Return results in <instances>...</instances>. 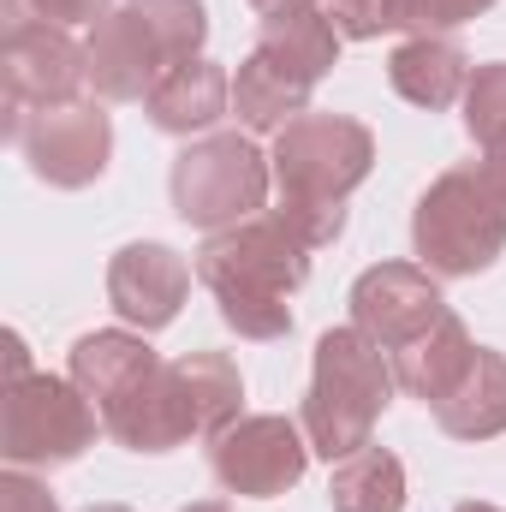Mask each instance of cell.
Returning a JSON list of instances; mask_svg holds the SVG:
<instances>
[{
    "mask_svg": "<svg viewBox=\"0 0 506 512\" xmlns=\"http://www.w3.org/2000/svg\"><path fill=\"white\" fill-rule=\"evenodd\" d=\"M185 512H227L221 501H203V507H185Z\"/></svg>",
    "mask_w": 506,
    "mask_h": 512,
    "instance_id": "4dcf8cb0",
    "label": "cell"
},
{
    "mask_svg": "<svg viewBox=\"0 0 506 512\" xmlns=\"http://www.w3.org/2000/svg\"><path fill=\"white\" fill-rule=\"evenodd\" d=\"M268 185H274V167L245 131H209L185 143L173 161V209L185 227H203V233H227L251 221L268 203Z\"/></svg>",
    "mask_w": 506,
    "mask_h": 512,
    "instance_id": "5b68a950",
    "label": "cell"
},
{
    "mask_svg": "<svg viewBox=\"0 0 506 512\" xmlns=\"http://www.w3.org/2000/svg\"><path fill=\"white\" fill-rule=\"evenodd\" d=\"M203 36H209L203 0H120L84 42L90 84L102 102H143L167 66L197 60Z\"/></svg>",
    "mask_w": 506,
    "mask_h": 512,
    "instance_id": "7a4b0ae2",
    "label": "cell"
},
{
    "mask_svg": "<svg viewBox=\"0 0 506 512\" xmlns=\"http://www.w3.org/2000/svg\"><path fill=\"white\" fill-rule=\"evenodd\" d=\"M155 370H161V358L143 346V334H126V328H102V334H84L72 346V387L96 405L102 423L120 405H131Z\"/></svg>",
    "mask_w": 506,
    "mask_h": 512,
    "instance_id": "4fadbf2b",
    "label": "cell"
},
{
    "mask_svg": "<svg viewBox=\"0 0 506 512\" xmlns=\"http://www.w3.org/2000/svg\"><path fill=\"white\" fill-rule=\"evenodd\" d=\"M495 0H393V30H411V36H441V30H459L471 18H483Z\"/></svg>",
    "mask_w": 506,
    "mask_h": 512,
    "instance_id": "603a6c76",
    "label": "cell"
},
{
    "mask_svg": "<svg viewBox=\"0 0 506 512\" xmlns=\"http://www.w3.org/2000/svg\"><path fill=\"white\" fill-rule=\"evenodd\" d=\"M262 18H292V12H322V0H251Z\"/></svg>",
    "mask_w": 506,
    "mask_h": 512,
    "instance_id": "f1b7e54d",
    "label": "cell"
},
{
    "mask_svg": "<svg viewBox=\"0 0 506 512\" xmlns=\"http://www.w3.org/2000/svg\"><path fill=\"white\" fill-rule=\"evenodd\" d=\"M268 167H274L280 203H346L376 167V137L346 114L310 108L274 137Z\"/></svg>",
    "mask_w": 506,
    "mask_h": 512,
    "instance_id": "8992f818",
    "label": "cell"
},
{
    "mask_svg": "<svg viewBox=\"0 0 506 512\" xmlns=\"http://www.w3.org/2000/svg\"><path fill=\"white\" fill-rule=\"evenodd\" d=\"M0 72H6V137L18 143L30 114L78 102V90L90 84V54L60 24H12L0 42Z\"/></svg>",
    "mask_w": 506,
    "mask_h": 512,
    "instance_id": "ba28073f",
    "label": "cell"
},
{
    "mask_svg": "<svg viewBox=\"0 0 506 512\" xmlns=\"http://www.w3.org/2000/svg\"><path fill=\"white\" fill-rule=\"evenodd\" d=\"M393 387H399L393 382V358L364 328H328L316 340V370H310V393H304L310 453L340 465L358 447H370V429L381 423Z\"/></svg>",
    "mask_w": 506,
    "mask_h": 512,
    "instance_id": "3957f363",
    "label": "cell"
},
{
    "mask_svg": "<svg viewBox=\"0 0 506 512\" xmlns=\"http://www.w3.org/2000/svg\"><path fill=\"white\" fill-rule=\"evenodd\" d=\"M191 274H197V262H185L167 245H126L108 262V304L131 328L155 334V328H167L179 316V304L191 292Z\"/></svg>",
    "mask_w": 506,
    "mask_h": 512,
    "instance_id": "7c38bea8",
    "label": "cell"
},
{
    "mask_svg": "<svg viewBox=\"0 0 506 512\" xmlns=\"http://www.w3.org/2000/svg\"><path fill=\"white\" fill-rule=\"evenodd\" d=\"M459 512H501V507H489V501H465Z\"/></svg>",
    "mask_w": 506,
    "mask_h": 512,
    "instance_id": "f546056e",
    "label": "cell"
},
{
    "mask_svg": "<svg viewBox=\"0 0 506 512\" xmlns=\"http://www.w3.org/2000/svg\"><path fill=\"white\" fill-rule=\"evenodd\" d=\"M310 251H322V245H334L340 233H346V203H280L274 209Z\"/></svg>",
    "mask_w": 506,
    "mask_h": 512,
    "instance_id": "484cf974",
    "label": "cell"
},
{
    "mask_svg": "<svg viewBox=\"0 0 506 512\" xmlns=\"http://www.w3.org/2000/svg\"><path fill=\"white\" fill-rule=\"evenodd\" d=\"M18 149L30 161V173L54 191H84L108 173L114 155V120L102 114V102H72V108H42L18 131Z\"/></svg>",
    "mask_w": 506,
    "mask_h": 512,
    "instance_id": "30bf717a",
    "label": "cell"
},
{
    "mask_svg": "<svg viewBox=\"0 0 506 512\" xmlns=\"http://www.w3.org/2000/svg\"><path fill=\"white\" fill-rule=\"evenodd\" d=\"M179 387L191 399V417H197V435H221L227 423H239V399H245V376L227 352H191L173 364Z\"/></svg>",
    "mask_w": 506,
    "mask_h": 512,
    "instance_id": "44dd1931",
    "label": "cell"
},
{
    "mask_svg": "<svg viewBox=\"0 0 506 512\" xmlns=\"http://www.w3.org/2000/svg\"><path fill=\"white\" fill-rule=\"evenodd\" d=\"M209 465H215V483L227 495L274 501L304 477L310 435L292 417H239L221 435H209Z\"/></svg>",
    "mask_w": 506,
    "mask_h": 512,
    "instance_id": "9c48e42d",
    "label": "cell"
},
{
    "mask_svg": "<svg viewBox=\"0 0 506 512\" xmlns=\"http://www.w3.org/2000/svg\"><path fill=\"white\" fill-rule=\"evenodd\" d=\"M114 12V0H6V30L12 24H60V30H72V24H102Z\"/></svg>",
    "mask_w": 506,
    "mask_h": 512,
    "instance_id": "cb8c5ba5",
    "label": "cell"
},
{
    "mask_svg": "<svg viewBox=\"0 0 506 512\" xmlns=\"http://www.w3.org/2000/svg\"><path fill=\"white\" fill-rule=\"evenodd\" d=\"M459 108H465V131L477 137V149L501 137V131H506V60L471 72V84H465V102H459Z\"/></svg>",
    "mask_w": 506,
    "mask_h": 512,
    "instance_id": "7402d4cb",
    "label": "cell"
},
{
    "mask_svg": "<svg viewBox=\"0 0 506 512\" xmlns=\"http://www.w3.org/2000/svg\"><path fill=\"white\" fill-rule=\"evenodd\" d=\"M310 90H316V84H304L298 72H286L280 60H268L262 48H251V60H245L239 78H233V114H239L245 131L280 137L298 114H310Z\"/></svg>",
    "mask_w": 506,
    "mask_h": 512,
    "instance_id": "ac0fdd59",
    "label": "cell"
},
{
    "mask_svg": "<svg viewBox=\"0 0 506 512\" xmlns=\"http://www.w3.org/2000/svg\"><path fill=\"white\" fill-rule=\"evenodd\" d=\"M197 280L215 292L221 322L239 340H286L292 334L286 298L310 280V245L280 215H251V221L203 239Z\"/></svg>",
    "mask_w": 506,
    "mask_h": 512,
    "instance_id": "6da1fadb",
    "label": "cell"
},
{
    "mask_svg": "<svg viewBox=\"0 0 506 512\" xmlns=\"http://www.w3.org/2000/svg\"><path fill=\"white\" fill-rule=\"evenodd\" d=\"M322 12L340 42H376L381 30H393V0H322Z\"/></svg>",
    "mask_w": 506,
    "mask_h": 512,
    "instance_id": "d4e9b609",
    "label": "cell"
},
{
    "mask_svg": "<svg viewBox=\"0 0 506 512\" xmlns=\"http://www.w3.org/2000/svg\"><path fill=\"white\" fill-rule=\"evenodd\" d=\"M483 173L495 179V191L506 197V131L495 137V143H483Z\"/></svg>",
    "mask_w": 506,
    "mask_h": 512,
    "instance_id": "83f0119b",
    "label": "cell"
},
{
    "mask_svg": "<svg viewBox=\"0 0 506 512\" xmlns=\"http://www.w3.org/2000/svg\"><path fill=\"white\" fill-rule=\"evenodd\" d=\"M435 423L453 441H495L506 429V358L477 346L471 370L453 382L447 399H435Z\"/></svg>",
    "mask_w": 506,
    "mask_h": 512,
    "instance_id": "e0dca14e",
    "label": "cell"
},
{
    "mask_svg": "<svg viewBox=\"0 0 506 512\" xmlns=\"http://www.w3.org/2000/svg\"><path fill=\"white\" fill-rule=\"evenodd\" d=\"M441 316H447V298L423 262H376L352 286V328H364L381 352H399Z\"/></svg>",
    "mask_w": 506,
    "mask_h": 512,
    "instance_id": "8fae6325",
    "label": "cell"
},
{
    "mask_svg": "<svg viewBox=\"0 0 506 512\" xmlns=\"http://www.w3.org/2000/svg\"><path fill=\"white\" fill-rule=\"evenodd\" d=\"M411 245H417V262L435 280H465V274L495 268V256L506 251V197L483 173V161L447 167L417 197Z\"/></svg>",
    "mask_w": 506,
    "mask_h": 512,
    "instance_id": "277c9868",
    "label": "cell"
},
{
    "mask_svg": "<svg viewBox=\"0 0 506 512\" xmlns=\"http://www.w3.org/2000/svg\"><path fill=\"white\" fill-rule=\"evenodd\" d=\"M328 501H334V512H399L405 507V465L370 441V447H358L352 459L334 465Z\"/></svg>",
    "mask_w": 506,
    "mask_h": 512,
    "instance_id": "ffe728a7",
    "label": "cell"
},
{
    "mask_svg": "<svg viewBox=\"0 0 506 512\" xmlns=\"http://www.w3.org/2000/svg\"><path fill=\"white\" fill-rule=\"evenodd\" d=\"M387 84H393V96H405L411 108L441 114V108L465 102L471 60H465V48L447 42V36H405V42L393 48V60H387Z\"/></svg>",
    "mask_w": 506,
    "mask_h": 512,
    "instance_id": "9a60e30c",
    "label": "cell"
},
{
    "mask_svg": "<svg viewBox=\"0 0 506 512\" xmlns=\"http://www.w3.org/2000/svg\"><path fill=\"white\" fill-rule=\"evenodd\" d=\"M387 358H393V382L405 387L411 399L435 405V399H447V393H453V382L471 370L477 346H471L465 322L447 310L441 322H429L417 340H405V346H399V352H387Z\"/></svg>",
    "mask_w": 506,
    "mask_h": 512,
    "instance_id": "2e32d148",
    "label": "cell"
},
{
    "mask_svg": "<svg viewBox=\"0 0 506 512\" xmlns=\"http://www.w3.org/2000/svg\"><path fill=\"white\" fill-rule=\"evenodd\" d=\"M143 114L173 137H197L209 131L221 114H233V78L215 66V60H179L155 78V90L143 96Z\"/></svg>",
    "mask_w": 506,
    "mask_h": 512,
    "instance_id": "5bb4252c",
    "label": "cell"
},
{
    "mask_svg": "<svg viewBox=\"0 0 506 512\" xmlns=\"http://www.w3.org/2000/svg\"><path fill=\"white\" fill-rule=\"evenodd\" d=\"M256 48L268 60H280L286 72H298L304 84H322L340 60V30L328 24V12H292V18H262Z\"/></svg>",
    "mask_w": 506,
    "mask_h": 512,
    "instance_id": "d6986e66",
    "label": "cell"
},
{
    "mask_svg": "<svg viewBox=\"0 0 506 512\" xmlns=\"http://www.w3.org/2000/svg\"><path fill=\"white\" fill-rule=\"evenodd\" d=\"M90 512H131V507H90Z\"/></svg>",
    "mask_w": 506,
    "mask_h": 512,
    "instance_id": "1f68e13d",
    "label": "cell"
},
{
    "mask_svg": "<svg viewBox=\"0 0 506 512\" xmlns=\"http://www.w3.org/2000/svg\"><path fill=\"white\" fill-rule=\"evenodd\" d=\"M102 417L96 405L72 387V376H12L0 405V453L18 471H54L72 465L96 441Z\"/></svg>",
    "mask_w": 506,
    "mask_h": 512,
    "instance_id": "52a82bcc",
    "label": "cell"
},
{
    "mask_svg": "<svg viewBox=\"0 0 506 512\" xmlns=\"http://www.w3.org/2000/svg\"><path fill=\"white\" fill-rule=\"evenodd\" d=\"M0 512H60V501L48 495V483H36L30 471H6L0 477Z\"/></svg>",
    "mask_w": 506,
    "mask_h": 512,
    "instance_id": "4316f807",
    "label": "cell"
}]
</instances>
